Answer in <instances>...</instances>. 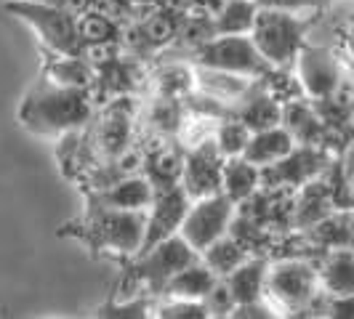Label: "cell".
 Instances as JSON below:
<instances>
[{
    "mask_svg": "<svg viewBox=\"0 0 354 319\" xmlns=\"http://www.w3.org/2000/svg\"><path fill=\"white\" fill-rule=\"evenodd\" d=\"M224 162L227 157L221 155L218 144L213 136H205L187 152L184 157V173H181V186L192 200L208 197L221 192L224 181Z\"/></svg>",
    "mask_w": 354,
    "mask_h": 319,
    "instance_id": "obj_11",
    "label": "cell"
},
{
    "mask_svg": "<svg viewBox=\"0 0 354 319\" xmlns=\"http://www.w3.org/2000/svg\"><path fill=\"white\" fill-rule=\"evenodd\" d=\"M158 317L162 319H208V309L203 301H181V298H171L168 303L158 306Z\"/></svg>",
    "mask_w": 354,
    "mask_h": 319,
    "instance_id": "obj_29",
    "label": "cell"
},
{
    "mask_svg": "<svg viewBox=\"0 0 354 319\" xmlns=\"http://www.w3.org/2000/svg\"><path fill=\"white\" fill-rule=\"evenodd\" d=\"M83 237L93 248H104L120 255H139L147 231V211H118L104 205H91L83 224Z\"/></svg>",
    "mask_w": 354,
    "mask_h": 319,
    "instance_id": "obj_3",
    "label": "cell"
},
{
    "mask_svg": "<svg viewBox=\"0 0 354 319\" xmlns=\"http://www.w3.org/2000/svg\"><path fill=\"white\" fill-rule=\"evenodd\" d=\"M155 200V184L149 176H123L102 189H96L93 202L104 208H118V211H149Z\"/></svg>",
    "mask_w": 354,
    "mask_h": 319,
    "instance_id": "obj_12",
    "label": "cell"
},
{
    "mask_svg": "<svg viewBox=\"0 0 354 319\" xmlns=\"http://www.w3.org/2000/svg\"><path fill=\"white\" fill-rule=\"evenodd\" d=\"M184 125L181 99L174 96H158L149 106V128L158 130L160 136H176Z\"/></svg>",
    "mask_w": 354,
    "mask_h": 319,
    "instance_id": "obj_27",
    "label": "cell"
},
{
    "mask_svg": "<svg viewBox=\"0 0 354 319\" xmlns=\"http://www.w3.org/2000/svg\"><path fill=\"white\" fill-rule=\"evenodd\" d=\"M51 83L64 86V88H80L93 90L96 86V67L91 64L83 53H72V56H53L46 64V75Z\"/></svg>",
    "mask_w": 354,
    "mask_h": 319,
    "instance_id": "obj_17",
    "label": "cell"
},
{
    "mask_svg": "<svg viewBox=\"0 0 354 319\" xmlns=\"http://www.w3.org/2000/svg\"><path fill=\"white\" fill-rule=\"evenodd\" d=\"M322 311H325L328 317H336V319H354V293H346V296H328Z\"/></svg>",
    "mask_w": 354,
    "mask_h": 319,
    "instance_id": "obj_33",
    "label": "cell"
},
{
    "mask_svg": "<svg viewBox=\"0 0 354 319\" xmlns=\"http://www.w3.org/2000/svg\"><path fill=\"white\" fill-rule=\"evenodd\" d=\"M296 146H299L296 136L285 125H274V128L253 133V139H250L248 149L243 152V157L253 162L256 168H269V165H274V162L288 157Z\"/></svg>",
    "mask_w": 354,
    "mask_h": 319,
    "instance_id": "obj_14",
    "label": "cell"
},
{
    "mask_svg": "<svg viewBox=\"0 0 354 319\" xmlns=\"http://www.w3.org/2000/svg\"><path fill=\"white\" fill-rule=\"evenodd\" d=\"M216 282H218V274L200 258L187 269H181L178 274H174L165 284L162 296L181 298V301H205V296L211 293Z\"/></svg>",
    "mask_w": 354,
    "mask_h": 319,
    "instance_id": "obj_15",
    "label": "cell"
},
{
    "mask_svg": "<svg viewBox=\"0 0 354 319\" xmlns=\"http://www.w3.org/2000/svg\"><path fill=\"white\" fill-rule=\"evenodd\" d=\"M309 19L277 8H259L250 37L274 70H293V61L306 43Z\"/></svg>",
    "mask_w": 354,
    "mask_h": 319,
    "instance_id": "obj_2",
    "label": "cell"
},
{
    "mask_svg": "<svg viewBox=\"0 0 354 319\" xmlns=\"http://www.w3.org/2000/svg\"><path fill=\"white\" fill-rule=\"evenodd\" d=\"M77 32L86 43H109V40H120V24L115 21L112 14H106L102 8H88L77 17Z\"/></svg>",
    "mask_w": 354,
    "mask_h": 319,
    "instance_id": "obj_23",
    "label": "cell"
},
{
    "mask_svg": "<svg viewBox=\"0 0 354 319\" xmlns=\"http://www.w3.org/2000/svg\"><path fill=\"white\" fill-rule=\"evenodd\" d=\"M189 205H192V197L187 195V189L181 184L155 189V200H152L149 213H147V231H144V242L139 255L147 253L149 248H155L162 240L178 234L187 213H189Z\"/></svg>",
    "mask_w": 354,
    "mask_h": 319,
    "instance_id": "obj_10",
    "label": "cell"
},
{
    "mask_svg": "<svg viewBox=\"0 0 354 319\" xmlns=\"http://www.w3.org/2000/svg\"><path fill=\"white\" fill-rule=\"evenodd\" d=\"M195 90V67L184 64H168L158 72V96H174V99H187Z\"/></svg>",
    "mask_w": 354,
    "mask_h": 319,
    "instance_id": "obj_28",
    "label": "cell"
},
{
    "mask_svg": "<svg viewBox=\"0 0 354 319\" xmlns=\"http://www.w3.org/2000/svg\"><path fill=\"white\" fill-rule=\"evenodd\" d=\"M283 125L296 136V142L309 144V146L317 144L319 133L325 128L322 117L309 104H304V102H288V104H283Z\"/></svg>",
    "mask_w": 354,
    "mask_h": 319,
    "instance_id": "obj_21",
    "label": "cell"
},
{
    "mask_svg": "<svg viewBox=\"0 0 354 319\" xmlns=\"http://www.w3.org/2000/svg\"><path fill=\"white\" fill-rule=\"evenodd\" d=\"M261 184V168H256L245 157H230L224 162V181L221 192L232 197L234 202H245Z\"/></svg>",
    "mask_w": 354,
    "mask_h": 319,
    "instance_id": "obj_20",
    "label": "cell"
},
{
    "mask_svg": "<svg viewBox=\"0 0 354 319\" xmlns=\"http://www.w3.org/2000/svg\"><path fill=\"white\" fill-rule=\"evenodd\" d=\"M195 64L234 72L245 77H266L274 67L256 48L250 35H216L195 51Z\"/></svg>",
    "mask_w": 354,
    "mask_h": 319,
    "instance_id": "obj_7",
    "label": "cell"
},
{
    "mask_svg": "<svg viewBox=\"0 0 354 319\" xmlns=\"http://www.w3.org/2000/svg\"><path fill=\"white\" fill-rule=\"evenodd\" d=\"M234 208H237V202L224 192L192 200L178 234L203 255L213 242H218L221 237L230 234L232 221H234Z\"/></svg>",
    "mask_w": 354,
    "mask_h": 319,
    "instance_id": "obj_9",
    "label": "cell"
},
{
    "mask_svg": "<svg viewBox=\"0 0 354 319\" xmlns=\"http://www.w3.org/2000/svg\"><path fill=\"white\" fill-rule=\"evenodd\" d=\"M213 139H216L221 155L227 160L243 157V152L248 149L250 139H253V130L240 117H221V123L216 128V136Z\"/></svg>",
    "mask_w": 354,
    "mask_h": 319,
    "instance_id": "obj_26",
    "label": "cell"
},
{
    "mask_svg": "<svg viewBox=\"0 0 354 319\" xmlns=\"http://www.w3.org/2000/svg\"><path fill=\"white\" fill-rule=\"evenodd\" d=\"M319 271V287L325 296H346L354 293V253L352 250H333Z\"/></svg>",
    "mask_w": 354,
    "mask_h": 319,
    "instance_id": "obj_19",
    "label": "cell"
},
{
    "mask_svg": "<svg viewBox=\"0 0 354 319\" xmlns=\"http://www.w3.org/2000/svg\"><path fill=\"white\" fill-rule=\"evenodd\" d=\"M293 77L301 88L304 99L315 104L338 99L346 83V75L336 53L322 46H309V43H304L293 61Z\"/></svg>",
    "mask_w": 354,
    "mask_h": 319,
    "instance_id": "obj_5",
    "label": "cell"
},
{
    "mask_svg": "<svg viewBox=\"0 0 354 319\" xmlns=\"http://www.w3.org/2000/svg\"><path fill=\"white\" fill-rule=\"evenodd\" d=\"M245 258H248V250L243 248L237 240H232L230 234L221 237L218 242H213L211 248L203 253V261L211 266L218 277H227V274L234 271Z\"/></svg>",
    "mask_w": 354,
    "mask_h": 319,
    "instance_id": "obj_25",
    "label": "cell"
},
{
    "mask_svg": "<svg viewBox=\"0 0 354 319\" xmlns=\"http://www.w3.org/2000/svg\"><path fill=\"white\" fill-rule=\"evenodd\" d=\"M205 309L211 317H230L232 309H234V298H232V290L224 277H218V282L213 284V290L205 296Z\"/></svg>",
    "mask_w": 354,
    "mask_h": 319,
    "instance_id": "obj_31",
    "label": "cell"
},
{
    "mask_svg": "<svg viewBox=\"0 0 354 319\" xmlns=\"http://www.w3.org/2000/svg\"><path fill=\"white\" fill-rule=\"evenodd\" d=\"M128 142H131V104L123 99L99 117L93 128V146L106 162H112L128 149Z\"/></svg>",
    "mask_w": 354,
    "mask_h": 319,
    "instance_id": "obj_13",
    "label": "cell"
},
{
    "mask_svg": "<svg viewBox=\"0 0 354 319\" xmlns=\"http://www.w3.org/2000/svg\"><path fill=\"white\" fill-rule=\"evenodd\" d=\"M333 0H256L259 8H277V11H290V14H301L312 17L322 8H328Z\"/></svg>",
    "mask_w": 354,
    "mask_h": 319,
    "instance_id": "obj_30",
    "label": "cell"
},
{
    "mask_svg": "<svg viewBox=\"0 0 354 319\" xmlns=\"http://www.w3.org/2000/svg\"><path fill=\"white\" fill-rule=\"evenodd\" d=\"M93 117V99L91 90L64 88L43 77L30 96L24 99L19 120L27 130L40 136H64L86 128Z\"/></svg>",
    "mask_w": 354,
    "mask_h": 319,
    "instance_id": "obj_1",
    "label": "cell"
},
{
    "mask_svg": "<svg viewBox=\"0 0 354 319\" xmlns=\"http://www.w3.org/2000/svg\"><path fill=\"white\" fill-rule=\"evenodd\" d=\"M152 309L149 298H131L125 303H109L99 309V317H112V319H123V317H147V311Z\"/></svg>",
    "mask_w": 354,
    "mask_h": 319,
    "instance_id": "obj_32",
    "label": "cell"
},
{
    "mask_svg": "<svg viewBox=\"0 0 354 319\" xmlns=\"http://www.w3.org/2000/svg\"><path fill=\"white\" fill-rule=\"evenodd\" d=\"M178 27H181V19L176 17V11L171 8H152V14H147L139 24V40L144 46H152V48H162L168 46L171 40L178 37Z\"/></svg>",
    "mask_w": 354,
    "mask_h": 319,
    "instance_id": "obj_22",
    "label": "cell"
},
{
    "mask_svg": "<svg viewBox=\"0 0 354 319\" xmlns=\"http://www.w3.org/2000/svg\"><path fill=\"white\" fill-rule=\"evenodd\" d=\"M203 255L197 253L181 234H174L168 240L158 242L155 248H149L147 253L136 255V264H133V277L136 282L147 287L152 296H162L168 280L178 274L181 269H187L189 264L200 261Z\"/></svg>",
    "mask_w": 354,
    "mask_h": 319,
    "instance_id": "obj_8",
    "label": "cell"
},
{
    "mask_svg": "<svg viewBox=\"0 0 354 319\" xmlns=\"http://www.w3.org/2000/svg\"><path fill=\"white\" fill-rule=\"evenodd\" d=\"M184 157H187V155H181V149H176V146H162L160 152H155L152 157L147 160V162H149V173H147V176L152 178L155 189L171 186V184H181Z\"/></svg>",
    "mask_w": 354,
    "mask_h": 319,
    "instance_id": "obj_24",
    "label": "cell"
},
{
    "mask_svg": "<svg viewBox=\"0 0 354 319\" xmlns=\"http://www.w3.org/2000/svg\"><path fill=\"white\" fill-rule=\"evenodd\" d=\"M6 8L27 21L43 46L56 56H72L83 51V37L77 32V17L56 3H37V0H8Z\"/></svg>",
    "mask_w": 354,
    "mask_h": 319,
    "instance_id": "obj_4",
    "label": "cell"
},
{
    "mask_svg": "<svg viewBox=\"0 0 354 319\" xmlns=\"http://www.w3.org/2000/svg\"><path fill=\"white\" fill-rule=\"evenodd\" d=\"M266 271H269V264H266L264 258H250L248 255L234 271H230V274L224 277L232 290L234 306L264 301L266 298Z\"/></svg>",
    "mask_w": 354,
    "mask_h": 319,
    "instance_id": "obj_16",
    "label": "cell"
},
{
    "mask_svg": "<svg viewBox=\"0 0 354 319\" xmlns=\"http://www.w3.org/2000/svg\"><path fill=\"white\" fill-rule=\"evenodd\" d=\"M322 293L319 271L306 261H280L266 271V298L277 311H301Z\"/></svg>",
    "mask_w": 354,
    "mask_h": 319,
    "instance_id": "obj_6",
    "label": "cell"
},
{
    "mask_svg": "<svg viewBox=\"0 0 354 319\" xmlns=\"http://www.w3.org/2000/svg\"><path fill=\"white\" fill-rule=\"evenodd\" d=\"M256 14V0H221L211 17L213 30L216 35H250Z\"/></svg>",
    "mask_w": 354,
    "mask_h": 319,
    "instance_id": "obj_18",
    "label": "cell"
}]
</instances>
